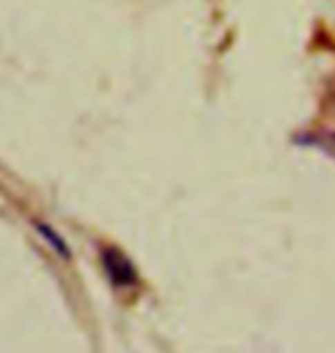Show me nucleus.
Segmentation results:
<instances>
[{
    "label": "nucleus",
    "mask_w": 335,
    "mask_h": 353,
    "mask_svg": "<svg viewBox=\"0 0 335 353\" xmlns=\"http://www.w3.org/2000/svg\"><path fill=\"white\" fill-rule=\"evenodd\" d=\"M104 264H106V271H108L111 280L115 282L117 287H126V285H133L135 282V271L133 266L129 264V259L124 255H119L117 250H106L104 252Z\"/></svg>",
    "instance_id": "nucleus-1"
}]
</instances>
